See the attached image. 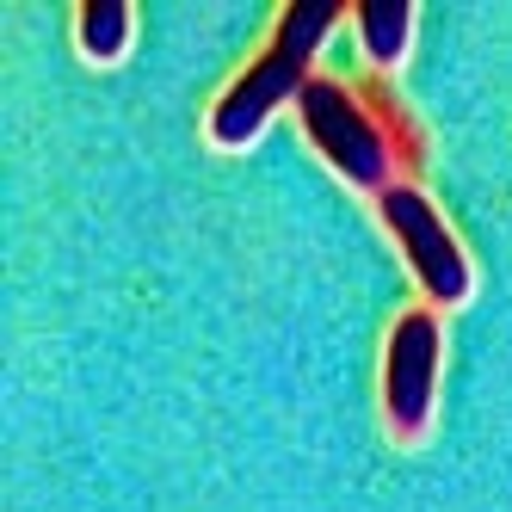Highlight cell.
I'll list each match as a JSON object with an SVG mask.
<instances>
[{
  "label": "cell",
  "instance_id": "1",
  "mask_svg": "<svg viewBox=\"0 0 512 512\" xmlns=\"http://www.w3.org/2000/svg\"><path fill=\"white\" fill-rule=\"evenodd\" d=\"M340 13H346L340 0H290V7L278 13L272 44L229 81L223 99L210 105V142L216 149H247L284 99H303V87L315 81L309 62L327 44V31H334Z\"/></svg>",
  "mask_w": 512,
  "mask_h": 512
},
{
  "label": "cell",
  "instance_id": "2",
  "mask_svg": "<svg viewBox=\"0 0 512 512\" xmlns=\"http://www.w3.org/2000/svg\"><path fill=\"white\" fill-rule=\"evenodd\" d=\"M297 112H303V136L321 149V161L334 167L346 186L358 192H389L395 186V149H389V136L377 124V112L364 105V93H352L346 81L334 75H315L297 99Z\"/></svg>",
  "mask_w": 512,
  "mask_h": 512
},
{
  "label": "cell",
  "instance_id": "3",
  "mask_svg": "<svg viewBox=\"0 0 512 512\" xmlns=\"http://www.w3.org/2000/svg\"><path fill=\"white\" fill-rule=\"evenodd\" d=\"M377 216H383V229L395 235L408 272L420 278L426 303H432V309H457V303L469 297V260H463L451 223L432 210V198H426L420 186H408V179H395V186L377 198Z\"/></svg>",
  "mask_w": 512,
  "mask_h": 512
},
{
  "label": "cell",
  "instance_id": "4",
  "mask_svg": "<svg viewBox=\"0 0 512 512\" xmlns=\"http://www.w3.org/2000/svg\"><path fill=\"white\" fill-rule=\"evenodd\" d=\"M438 309H401L383 346V414L395 438H420L432 426V401H438Z\"/></svg>",
  "mask_w": 512,
  "mask_h": 512
},
{
  "label": "cell",
  "instance_id": "5",
  "mask_svg": "<svg viewBox=\"0 0 512 512\" xmlns=\"http://www.w3.org/2000/svg\"><path fill=\"white\" fill-rule=\"evenodd\" d=\"M358 44L377 68H395L414 38V0H358Z\"/></svg>",
  "mask_w": 512,
  "mask_h": 512
},
{
  "label": "cell",
  "instance_id": "6",
  "mask_svg": "<svg viewBox=\"0 0 512 512\" xmlns=\"http://www.w3.org/2000/svg\"><path fill=\"white\" fill-rule=\"evenodd\" d=\"M75 38H81L87 62H118L130 44V0H87L75 19Z\"/></svg>",
  "mask_w": 512,
  "mask_h": 512
}]
</instances>
